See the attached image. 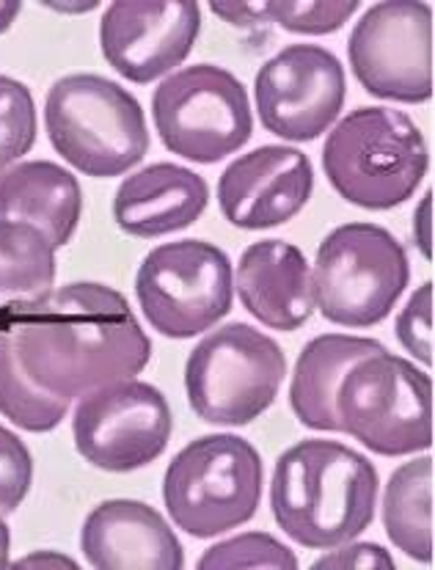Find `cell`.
<instances>
[{
    "mask_svg": "<svg viewBox=\"0 0 435 570\" xmlns=\"http://www.w3.org/2000/svg\"><path fill=\"white\" fill-rule=\"evenodd\" d=\"M17 362L42 392L83 397L130 381L152 358V342L119 289L75 282L39 301L0 312Z\"/></svg>",
    "mask_w": 435,
    "mask_h": 570,
    "instance_id": "obj_1",
    "label": "cell"
},
{
    "mask_svg": "<svg viewBox=\"0 0 435 570\" xmlns=\"http://www.w3.org/2000/svg\"><path fill=\"white\" fill-rule=\"evenodd\" d=\"M378 485V469L362 452L339 441H298L273 469V519L304 549H336L375 521Z\"/></svg>",
    "mask_w": 435,
    "mask_h": 570,
    "instance_id": "obj_2",
    "label": "cell"
},
{
    "mask_svg": "<svg viewBox=\"0 0 435 570\" xmlns=\"http://www.w3.org/2000/svg\"><path fill=\"white\" fill-rule=\"evenodd\" d=\"M431 166L425 136L394 108H358L328 132L323 171L330 188L364 209H394L419 190Z\"/></svg>",
    "mask_w": 435,
    "mask_h": 570,
    "instance_id": "obj_3",
    "label": "cell"
},
{
    "mask_svg": "<svg viewBox=\"0 0 435 570\" xmlns=\"http://www.w3.org/2000/svg\"><path fill=\"white\" fill-rule=\"evenodd\" d=\"M45 127L53 149L89 177H121L149 153L141 102L102 75L58 78L45 100Z\"/></svg>",
    "mask_w": 435,
    "mask_h": 570,
    "instance_id": "obj_4",
    "label": "cell"
},
{
    "mask_svg": "<svg viewBox=\"0 0 435 570\" xmlns=\"http://www.w3.org/2000/svg\"><path fill=\"white\" fill-rule=\"evenodd\" d=\"M265 469L257 446L231 433L190 441L168 463L164 502L190 538H218L257 515Z\"/></svg>",
    "mask_w": 435,
    "mask_h": 570,
    "instance_id": "obj_5",
    "label": "cell"
},
{
    "mask_svg": "<svg viewBox=\"0 0 435 570\" xmlns=\"http://www.w3.org/2000/svg\"><path fill=\"white\" fill-rule=\"evenodd\" d=\"M342 433L383 458L433 446V381L427 372L383 347L358 358L336 392Z\"/></svg>",
    "mask_w": 435,
    "mask_h": 570,
    "instance_id": "obj_6",
    "label": "cell"
},
{
    "mask_svg": "<svg viewBox=\"0 0 435 570\" xmlns=\"http://www.w3.org/2000/svg\"><path fill=\"white\" fill-rule=\"evenodd\" d=\"M315 304L345 328H373L397 306L411 282L405 246L378 224L336 226L317 248Z\"/></svg>",
    "mask_w": 435,
    "mask_h": 570,
    "instance_id": "obj_7",
    "label": "cell"
},
{
    "mask_svg": "<svg viewBox=\"0 0 435 570\" xmlns=\"http://www.w3.org/2000/svg\"><path fill=\"white\" fill-rule=\"evenodd\" d=\"M284 377L281 347L254 325L229 323L190 351L185 392L201 422L243 428L270 409Z\"/></svg>",
    "mask_w": 435,
    "mask_h": 570,
    "instance_id": "obj_8",
    "label": "cell"
},
{
    "mask_svg": "<svg viewBox=\"0 0 435 570\" xmlns=\"http://www.w3.org/2000/svg\"><path fill=\"white\" fill-rule=\"evenodd\" d=\"M152 116L168 153L205 166L240 153L254 132L246 86L216 63L168 75L155 89Z\"/></svg>",
    "mask_w": 435,
    "mask_h": 570,
    "instance_id": "obj_9",
    "label": "cell"
},
{
    "mask_svg": "<svg viewBox=\"0 0 435 570\" xmlns=\"http://www.w3.org/2000/svg\"><path fill=\"white\" fill-rule=\"evenodd\" d=\"M231 259L207 240L152 248L138 267L144 317L168 340H194L231 312Z\"/></svg>",
    "mask_w": 435,
    "mask_h": 570,
    "instance_id": "obj_10",
    "label": "cell"
},
{
    "mask_svg": "<svg viewBox=\"0 0 435 570\" xmlns=\"http://www.w3.org/2000/svg\"><path fill=\"white\" fill-rule=\"evenodd\" d=\"M347 56L367 95L427 102L433 97V9L419 0L369 6L347 39Z\"/></svg>",
    "mask_w": 435,
    "mask_h": 570,
    "instance_id": "obj_11",
    "label": "cell"
},
{
    "mask_svg": "<svg viewBox=\"0 0 435 570\" xmlns=\"http://www.w3.org/2000/svg\"><path fill=\"white\" fill-rule=\"evenodd\" d=\"M171 430L174 416L164 392L136 377L83 394L72 419L80 458L116 474L158 461L171 441Z\"/></svg>",
    "mask_w": 435,
    "mask_h": 570,
    "instance_id": "obj_12",
    "label": "cell"
},
{
    "mask_svg": "<svg viewBox=\"0 0 435 570\" xmlns=\"http://www.w3.org/2000/svg\"><path fill=\"white\" fill-rule=\"evenodd\" d=\"M345 95V67L320 45H287L254 78L263 127L295 144L315 141L328 132Z\"/></svg>",
    "mask_w": 435,
    "mask_h": 570,
    "instance_id": "obj_13",
    "label": "cell"
},
{
    "mask_svg": "<svg viewBox=\"0 0 435 570\" xmlns=\"http://www.w3.org/2000/svg\"><path fill=\"white\" fill-rule=\"evenodd\" d=\"M199 33L201 9L196 3L119 0L100 20V48L121 78L147 86L177 69Z\"/></svg>",
    "mask_w": 435,
    "mask_h": 570,
    "instance_id": "obj_14",
    "label": "cell"
},
{
    "mask_svg": "<svg viewBox=\"0 0 435 570\" xmlns=\"http://www.w3.org/2000/svg\"><path fill=\"white\" fill-rule=\"evenodd\" d=\"M315 171L300 149L268 144L237 157L218 179V205L237 229H273L293 220L312 199Z\"/></svg>",
    "mask_w": 435,
    "mask_h": 570,
    "instance_id": "obj_15",
    "label": "cell"
},
{
    "mask_svg": "<svg viewBox=\"0 0 435 570\" xmlns=\"http://www.w3.org/2000/svg\"><path fill=\"white\" fill-rule=\"evenodd\" d=\"M86 562L97 570H179L185 551L164 515L147 502L97 504L80 532Z\"/></svg>",
    "mask_w": 435,
    "mask_h": 570,
    "instance_id": "obj_16",
    "label": "cell"
},
{
    "mask_svg": "<svg viewBox=\"0 0 435 570\" xmlns=\"http://www.w3.org/2000/svg\"><path fill=\"white\" fill-rule=\"evenodd\" d=\"M243 309L273 331H298L315 314V278L309 259L284 240H259L237 265Z\"/></svg>",
    "mask_w": 435,
    "mask_h": 570,
    "instance_id": "obj_17",
    "label": "cell"
},
{
    "mask_svg": "<svg viewBox=\"0 0 435 570\" xmlns=\"http://www.w3.org/2000/svg\"><path fill=\"white\" fill-rule=\"evenodd\" d=\"M210 202L205 177L174 163H155L125 177L113 196V218L121 232L141 240L188 229Z\"/></svg>",
    "mask_w": 435,
    "mask_h": 570,
    "instance_id": "obj_18",
    "label": "cell"
},
{
    "mask_svg": "<svg viewBox=\"0 0 435 570\" xmlns=\"http://www.w3.org/2000/svg\"><path fill=\"white\" fill-rule=\"evenodd\" d=\"M83 194L72 174L50 160H28L0 174V224L37 226L53 252L72 240Z\"/></svg>",
    "mask_w": 435,
    "mask_h": 570,
    "instance_id": "obj_19",
    "label": "cell"
},
{
    "mask_svg": "<svg viewBox=\"0 0 435 570\" xmlns=\"http://www.w3.org/2000/svg\"><path fill=\"white\" fill-rule=\"evenodd\" d=\"M383 345L367 336L323 334L300 351L289 383V405L304 428L320 433H342L336 416V392L342 377L364 356L380 353Z\"/></svg>",
    "mask_w": 435,
    "mask_h": 570,
    "instance_id": "obj_20",
    "label": "cell"
},
{
    "mask_svg": "<svg viewBox=\"0 0 435 570\" xmlns=\"http://www.w3.org/2000/svg\"><path fill=\"white\" fill-rule=\"evenodd\" d=\"M383 527L405 557L433 566V458L403 463L388 476Z\"/></svg>",
    "mask_w": 435,
    "mask_h": 570,
    "instance_id": "obj_21",
    "label": "cell"
},
{
    "mask_svg": "<svg viewBox=\"0 0 435 570\" xmlns=\"http://www.w3.org/2000/svg\"><path fill=\"white\" fill-rule=\"evenodd\" d=\"M56 284V252L28 224H0V312L31 304Z\"/></svg>",
    "mask_w": 435,
    "mask_h": 570,
    "instance_id": "obj_22",
    "label": "cell"
},
{
    "mask_svg": "<svg viewBox=\"0 0 435 570\" xmlns=\"http://www.w3.org/2000/svg\"><path fill=\"white\" fill-rule=\"evenodd\" d=\"M69 400L42 392L17 362L14 345L6 323L0 320V414L28 433H48L63 422Z\"/></svg>",
    "mask_w": 435,
    "mask_h": 570,
    "instance_id": "obj_23",
    "label": "cell"
},
{
    "mask_svg": "<svg viewBox=\"0 0 435 570\" xmlns=\"http://www.w3.org/2000/svg\"><path fill=\"white\" fill-rule=\"evenodd\" d=\"M37 141V105L26 83L0 75V174L31 153Z\"/></svg>",
    "mask_w": 435,
    "mask_h": 570,
    "instance_id": "obj_24",
    "label": "cell"
},
{
    "mask_svg": "<svg viewBox=\"0 0 435 570\" xmlns=\"http://www.w3.org/2000/svg\"><path fill=\"white\" fill-rule=\"evenodd\" d=\"M201 570H240V568H276L295 570L298 557L268 532H246L224 540L201 554Z\"/></svg>",
    "mask_w": 435,
    "mask_h": 570,
    "instance_id": "obj_25",
    "label": "cell"
},
{
    "mask_svg": "<svg viewBox=\"0 0 435 570\" xmlns=\"http://www.w3.org/2000/svg\"><path fill=\"white\" fill-rule=\"evenodd\" d=\"M358 11V0H309V3H293V0H276L265 3V20L278 22L284 31L309 33L323 37L334 33Z\"/></svg>",
    "mask_w": 435,
    "mask_h": 570,
    "instance_id": "obj_26",
    "label": "cell"
},
{
    "mask_svg": "<svg viewBox=\"0 0 435 570\" xmlns=\"http://www.w3.org/2000/svg\"><path fill=\"white\" fill-rule=\"evenodd\" d=\"M33 482V458L11 430L0 424V513H14Z\"/></svg>",
    "mask_w": 435,
    "mask_h": 570,
    "instance_id": "obj_27",
    "label": "cell"
},
{
    "mask_svg": "<svg viewBox=\"0 0 435 570\" xmlns=\"http://www.w3.org/2000/svg\"><path fill=\"white\" fill-rule=\"evenodd\" d=\"M399 345L419 358L422 364H433V282L422 284L405 309L399 312L397 325H394Z\"/></svg>",
    "mask_w": 435,
    "mask_h": 570,
    "instance_id": "obj_28",
    "label": "cell"
},
{
    "mask_svg": "<svg viewBox=\"0 0 435 570\" xmlns=\"http://www.w3.org/2000/svg\"><path fill=\"white\" fill-rule=\"evenodd\" d=\"M315 570H394V560L386 549L378 543H347L336 546V551H328L326 557L312 566Z\"/></svg>",
    "mask_w": 435,
    "mask_h": 570,
    "instance_id": "obj_29",
    "label": "cell"
},
{
    "mask_svg": "<svg viewBox=\"0 0 435 570\" xmlns=\"http://www.w3.org/2000/svg\"><path fill=\"white\" fill-rule=\"evenodd\" d=\"M210 9L237 28L265 20V3H210Z\"/></svg>",
    "mask_w": 435,
    "mask_h": 570,
    "instance_id": "obj_30",
    "label": "cell"
},
{
    "mask_svg": "<svg viewBox=\"0 0 435 570\" xmlns=\"http://www.w3.org/2000/svg\"><path fill=\"white\" fill-rule=\"evenodd\" d=\"M431 207H433V194L425 196L422 207L416 209V246L422 248L427 259H433V237H431Z\"/></svg>",
    "mask_w": 435,
    "mask_h": 570,
    "instance_id": "obj_31",
    "label": "cell"
},
{
    "mask_svg": "<svg viewBox=\"0 0 435 570\" xmlns=\"http://www.w3.org/2000/svg\"><path fill=\"white\" fill-rule=\"evenodd\" d=\"M9 568H78V562L58 554V551H33L26 560L9 562Z\"/></svg>",
    "mask_w": 435,
    "mask_h": 570,
    "instance_id": "obj_32",
    "label": "cell"
},
{
    "mask_svg": "<svg viewBox=\"0 0 435 570\" xmlns=\"http://www.w3.org/2000/svg\"><path fill=\"white\" fill-rule=\"evenodd\" d=\"M22 11V6L17 0H0V33H6L11 28V22L17 20V14Z\"/></svg>",
    "mask_w": 435,
    "mask_h": 570,
    "instance_id": "obj_33",
    "label": "cell"
},
{
    "mask_svg": "<svg viewBox=\"0 0 435 570\" xmlns=\"http://www.w3.org/2000/svg\"><path fill=\"white\" fill-rule=\"evenodd\" d=\"M9 549H11V534L9 523L0 515V568H9Z\"/></svg>",
    "mask_w": 435,
    "mask_h": 570,
    "instance_id": "obj_34",
    "label": "cell"
}]
</instances>
